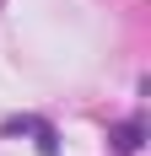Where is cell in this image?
<instances>
[{"mask_svg": "<svg viewBox=\"0 0 151 156\" xmlns=\"http://www.w3.org/2000/svg\"><path fill=\"white\" fill-rule=\"evenodd\" d=\"M108 140H113V156H135L140 145H146V119H119V124L108 129Z\"/></svg>", "mask_w": 151, "mask_h": 156, "instance_id": "2", "label": "cell"}, {"mask_svg": "<svg viewBox=\"0 0 151 156\" xmlns=\"http://www.w3.org/2000/svg\"><path fill=\"white\" fill-rule=\"evenodd\" d=\"M0 135H32V140H38V156H60V135H54V124L38 119V113H11V119L0 124Z\"/></svg>", "mask_w": 151, "mask_h": 156, "instance_id": "1", "label": "cell"}]
</instances>
